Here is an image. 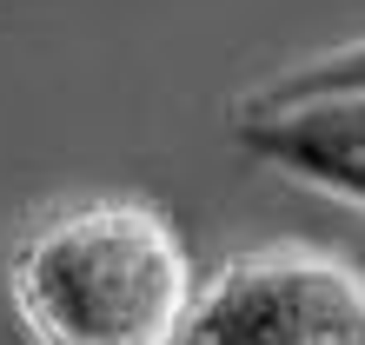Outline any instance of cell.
I'll return each mask as SVG.
<instances>
[{"label": "cell", "mask_w": 365, "mask_h": 345, "mask_svg": "<svg viewBox=\"0 0 365 345\" xmlns=\"http://www.w3.org/2000/svg\"><path fill=\"white\" fill-rule=\"evenodd\" d=\"M7 299L34 345H186L200 286L160 206L93 192L14 246Z\"/></svg>", "instance_id": "1"}, {"label": "cell", "mask_w": 365, "mask_h": 345, "mask_svg": "<svg viewBox=\"0 0 365 345\" xmlns=\"http://www.w3.org/2000/svg\"><path fill=\"white\" fill-rule=\"evenodd\" d=\"M186 345H365V272L326 246L240 252L192 299Z\"/></svg>", "instance_id": "2"}, {"label": "cell", "mask_w": 365, "mask_h": 345, "mask_svg": "<svg viewBox=\"0 0 365 345\" xmlns=\"http://www.w3.org/2000/svg\"><path fill=\"white\" fill-rule=\"evenodd\" d=\"M240 146L286 180L365 212V86L332 93H259L240 120Z\"/></svg>", "instance_id": "3"}, {"label": "cell", "mask_w": 365, "mask_h": 345, "mask_svg": "<svg viewBox=\"0 0 365 345\" xmlns=\"http://www.w3.org/2000/svg\"><path fill=\"white\" fill-rule=\"evenodd\" d=\"M332 86H365V40H352V47H332L326 60H312V67L272 80L266 93H332Z\"/></svg>", "instance_id": "4"}]
</instances>
